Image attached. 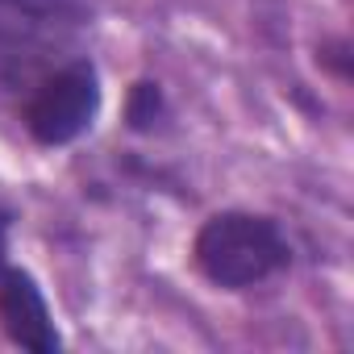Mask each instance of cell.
<instances>
[{"instance_id":"cell-1","label":"cell","mask_w":354,"mask_h":354,"mask_svg":"<svg viewBox=\"0 0 354 354\" xmlns=\"http://www.w3.org/2000/svg\"><path fill=\"white\" fill-rule=\"evenodd\" d=\"M196 267L217 288H254L288 267V238L271 217L259 213H217L201 225L192 242Z\"/></svg>"},{"instance_id":"cell-2","label":"cell","mask_w":354,"mask_h":354,"mask_svg":"<svg viewBox=\"0 0 354 354\" xmlns=\"http://www.w3.org/2000/svg\"><path fill=\"white\" fill-rule=\"evenodd\" d=\"M71 26L0 0V92L30 96L50 71L71 63Z\"/></svg>"},{"instance_id":"cell-3","label":"cell","mask_w":354,"mask_h":354,"mask_svg":"<svg viewBox=\"0 0 354 354\" xmlns=\"http://www.w3.org/2000/svg\"><path fill=\"white\" fill-rule=\"evenodd\" d=\"M96 113H100V75L88 59L63 63L26 96V129L42 146L75 142Z\"/></svg>"},{"instance_id":"cell-4","label":"cell","mask_w":354,"mask_h":354,"mask_svg":"<svg viewBox=\"0 0 354 354\" xmlns=\"http://www.w3.org/2000/svg\"><path fill=\"white\" fill-rule=\"evenodd\" d=\"M0 317H5V329L17 346L34 350V354H55L59 350V333L46 308L42 288L34 283L30 271L5 267L0 271Z\"/></svg>"},{"instance_id":"cell-5","label":"cell","mask_w":354,"mask_h":354,"mask_svg":"<svg viewBox=\"0 0 354 354\" xmlns=\"http://www.w3.org/2000/svg\"><path fill=\"white\" fill-rule=\"evenodd\" d=\"M5 5H17V9L38 13V17H50V21H63V26H71V30L88 26V17H92V5H88V0H5Z\"/></svg>"},{"instance_id":"cell-6","label":"cell","mask_w":354,"mask_h":354,"mask_svg":"<svg viewBox=\"0 0 354 354\" xmlns=\"http://www.w3.org/2000/svg\"><path fill=\"white\" fill-rule=\"evenodd\" d=\"M158 113H162L158 84H133V92H129V121H133V129H150L158 121Z\"/></svg>"},{"instance_id":"cell-7","label":"cell","mask_w":354,"mask_h":354,"mask_svg":"<svg viewBox=\"0 0 354 354\" xmlns=\"http://www.w3.org/2000/svg\"><path fill=\"white\" fill-rule=\"evenodd\" d=\"M5 250H9V213H0V271H5Z\"/></svg>"}]
</instances>
